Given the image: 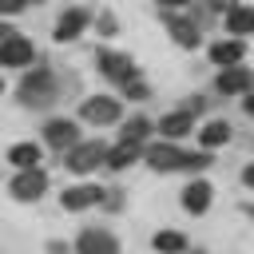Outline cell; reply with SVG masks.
<instances>
[{
	"label": "cell",
	"mask_w": 254,
	"mask_h": 254,
	"mask_svg": "<svg viewBox=\"0 0 254 254\" xmlns=\"http://www.w3.org/2000/svg\"><path fill=\"white\" fill-rule=\"evenodd\" d=\"M60 99V79L48 71V67H32L24 79H20V103L32 107V111H44Z\"/></svg>",
	"instance_id": "cell-1"
},
{
	"label": "cell",
	"mask_w": 254,
	"mask_h": 254,
	"mask_svg": "<svg viewBox=\"0 0 254 254\" xmlns=\"http://www.w3.org/2000/svg\"><path fill=\"white\" fill-rule=\"evenodd\" d=\"M143 159H147L151 171H202V167L210 163L206 155H190V151H179V147H171V143H155V147H147Z\"/></svg>",
	"instance_id": "cell-2"
},
{
	"label": "cell",
	"mask_w": 254,
	"mask_h": 254,
	"mask_svg": "<svg viewBox=\"0 0 254 254\" xmlns=\"http://www.w3.org/2000/svg\"><path fill=\"white\" fill-rule=\"evenodd\" d=\"M103 159H107V147L99 143V139H87V143H75L67 155H64V163H67V171H75V175H87V171H95V167H103Z\"/></svg>",
	"instance_id": "cell-3"
},
{
	"label": "cell",
	"mask_w": 254,
	"mask_h": 254,
	"mask_svg": "<svg viewBox=\"0 0 254 254\" xmlns=\"http://www.w3.org/2000/svg\"><path fill=\"white\" fill-rule=\"evenodd\" d=\"M95 64H99V71H103L111 83H119V87H127V83H135V79H139V67H135V60H131V56L99 52V56H95Z\"/></svg>",
	"instance_id": "cell-4"
},
{
	"label": "cell",
	"mask_w": 254,
	"mask_h": 254,
	"mask_svg": "<svg viewBox=\"0 0 254 254\" xmlns=\"http://www.w3.org/2000/svg\"><path fill=\"white\" fill-rule=\"evenodd\" d=\"M8 190H12V198H16V202H36V198L48 190V175H44L40 167H32V171H20V175L8 183Z\"/></svg>",
	"instance_id": "cell-5"
},
{
	"label": "cell",
	"mask_w": 254,
	"mask_h": 254,
	"mask_svg": "<svg viewBox=\"0 0 254 254\" xmlns=\"http://www.w3.org/2000/svg\"><path fill=\"white\" fill-rule=\"evenodd\" d=\"M75 254H119V238H115L111 230L87 226V230H79V238H75Z\"/></svg>",
	"instance_id": "cell-6"
},
{
	"label": "cell",
	"mask_w": 254,
	"mask_h": 254,
	"mask_svg": "<svg viewBox=\"0 0 254 254\" xmlns=\"http://www.w3.org/2000/svg\"><path fill=\"white\" fill-rule=\"evenodd\" d=\"M79 119H83V123H95V127L115 123V119H119V99L91 95V99H83V103H79Z\"/></svg>",
	"instance_id": "cell-7"
},
{
	"label": "cell",
	"mask_w": 254,
	"mask_h": 254,
	"mask_svg": "<svg viewBox=\"0 0 254 254\" xmlns=\"http://www.w3.org/2000/svg\"><path fill=\"white\" fill-rule=\"evenodd\" d=\"M44 139H48V147H56V151L64 155V151H71V147L79 143V127H75L71 119H48V123H44Z\"/></svg>",
	"instance_id": "cell-8"
},
{
	"label": "cell",
	"mask_w": 254,
	"mask_h": 254,
	"mask_svg": "<svg viewBox=\"0 0 254 254\" xmlns=\"http://www.w3.org/2000/svg\"><path fill=\"white\" fill-rule=\"evenodd\" d=\"M103 198H107L103 187L79 183V187H67V190L60 194V206H64V210H87V206H95V202H103Z\"/></svg>",
	"instance_id": "cell-9"
},
{
	"label": "cell",
	"mask_w": 254,
	"mask_h": 254,
	"mask_svg": "<svg viewBox=\"0 0 254 254\" xmlns=\"http://www.w3.org/2000/svg\"><path fill=\"white\" fill-rule=\"evenodd\" d=\"M36 60V48H32V40H24V36H12V40H4L0 44V64L4 67H28Z\"/></svg>",
	"instance_id": "cell-10"
},
{
	"label": "cell",
	"mask_w": 254,
	"mask_h": 254,
	"mask_svg": "<svg viewBox=\"0 0 254 254\" xmlns=\"http://www.w3.org/2000/svg\"><path fill=\"white\" fill-rule=\"evenodd\" d=\"M222 95H246V91H254V75L238 64V67H222L218 71V83H214Z\"/></svg>",
	"instance_id": "cell-11"
},
{
	"label": "cell",
	"mask_w": 254,
	"mask_h": 254,
	"mask_svg": "<svg viewBox=\"0 0 254 254\" xmlns=\"http://www.w3.org/2000/svg\"><path fill=\"white\" fill-rule=\"evenodd\" d=\"M87 20H91V16H87L83 8H67V12L56 20V32H52V36H56V44H71V40L87 28Z\"/></svg>",
	"instance_id": "cell-12"
},
{
	"label": "cell",
	"mask_w": 254,
	"mask_h": 254,
	"mask_svg": "<svg viewBox=\"0 0 254 254\" xmlns=\"http://www.w3.org/2000/svg\"><path fill=\"white\" fill-rule=\"evenodd\" d=\"M242 56H246V44L242 40H218V44H210V60L218 67H238Z\"/></svg>",
	"instance_id": "cell-13"
},
{
	"label": "cell",
	"mask_w": 254,
	"mask_h": 254,
	"mask_svg": "<svg viewBox=\"0 0 254 254\" xmlns=\"http://www.w3.org/2000/svg\"><path fill=\"white\" fill-rule=\"evenodd\" d=\"M190 127H194V111H190V107H187V111H171V115L159 119V135H167V139L190 135Z\"/></svg>",
	"instance_id": "cell-14"
},
{
	"label": "cell",
	"mask_w": 254,
	"mask_h": 254,
	"mask_svg": "<svg viewBox=\"0 0 254 254\" xmlns=\"http://www.w3.org/2000/svg\"><path fill=\"white\" fill-rule=\"evenodd\" d=\"M183 206H187L190 214H202V210L210 206V183H206V179H190V187L183 190Z\"/></svg>",
	"instance_id": "cell-15"
},
{
	"label": "cell",
	"mask_w": 254,
	"mask_h": 254,
	"mask_svg": "<svg viewBox=\"0 0 254 254\" xmlns=\"http://www.w3.org/2000/svg\"><path fill=\"white\" fill-rule=\"evenodd\" d=\"M167 32H171V40H175L179 48H198V44H202V40H198V28H194L190 20L171 16V20H167Z\"/></svg>",
	"instance_id": "cell-16"
},
{
	"label": "cell",
	"mask_w": 254,
	"mask_h": 254,
	"mask_svg": "<svg viewBox=\"0 0 254 254\" xmlns=\"http://www.w3.org/2000/svg\"><path fill=\"white\" fill-rule=\"evenodd\" d=\"M8 163L20 167V171H32V167H40V147L36 143H12L8 147Z\"/></svg>",
	"instance_id": "cell-17"
},
{
	"label": "cell",
	"mask_w": 254,
	"mask_h": 254,
	"mask_svg": "<svg viewBox=\"0 0 254 254\" xmlns=\"http://www.w3.org/2000/svg\"><path fill=\"white\" fill-rule=\"evenodd\" d=\"M139 159V143H119V147H107V159H103V167H111V171H123V167H131Z\"/></svg>",
	"instance_id": "cell-18"
},
{
	"label": "cell",
	"mask_w": 254,
	"mask_h": 254,
	"mask_svg": "<svg viewBox=\"0 0 254 254\" xmlns=\"http://www.w3.org/2000/svg\"><path fill=\"white\" fill-rule=\"evenodd\" d=\"M226 32H234V40H242L246 32H254V8H230L226 12Z\"/></svg>",
	"instance_id": "cell-19"
},
{
	"label": "cell",
	"mask_w": 254,
	"mask_h": 254,
	"mask_svg": "<svg viewBox=\"0 0 254 254\" xmlns=\"http://www.w3.org/2000/svg\"><path fill=\"white\" fill-rule=\"evenodd\" d=\"M226 139H230V123H226V119H210V123L198 131V143H202V147H222Z\"/></svg>",
	"instance_id": "cell-20"
},
{
	"label": "cell",
	"mask_w": 254,
	"mask_h": 254,
	"mask_svg": "<svg viewBox=\"0 0 254 254\" xmlns=\"http://www.w3.org/2000/svg\"><path fill=\"white\" fill-rule=\"evenodd\" d=\"M151 246H155L159 254H183V250H187V238H183L179 230H159V234L151 238Z\"/></svg>",
	"instance_id": "cell-21"
},
{
	"label": "cell",
	"mask_w": 254,
	"mask_h": 254,
	"mask_svg": "<svg viewBox=\"0 0 254 254\" xmlns=\"http://www.w3.org/2000/svg\"><path fill=\"white\" fill-rule=\"evenodd\" d=\"M147 135H151V119H143V115L127 119V127H123V143H143Z\"/></svg>",
	"instance_id": "cell-22"
},
{
	"label": "cell",
	"mask_w": 254,
	"mask_h": 254,
	"mask_svg": "<svg viewBox=\"0 0 254 254\" xmlns=\"http://www.w3.org/2000/svg\"><path fill=\"white\" fill-rule=\"evenodd\" d=\"M123 95H127V99H147V95H151V87H147L143 79H135V83H127V87H123Z\"/></svg>",
	"instance_id": "cell-23"
},
{
	"label": "cell",
	"mask_w": 254,
	"mask_h": 254,
	"mask_svg": "<svg viewBox=\"0 0 254 254\" xmlns=\"http://www.w3.org/2000/svg\"><path fill=\"white\" fill-rule=\"evenodd\" d=\"M28 0H0V16H12V12H24Z\"/></svg>",
	"instance_id": "cell-24"
},
{
	"label": "cell",
	"mask_w": 254,
	"mask_h": 254,
	"mask_svg": "<svg viewBox=\"0 0 254 254\" xmlns=\"http://www.w3.org/2000/svg\"><path fill=\"white\" fill-rule=\"evenodd\" d=\"M95 24H99V36H115V16H107V12H103Z\"/></svg>",
	"instance_id": "cell-25"
},
{
	"label": "cell",
	"mask_w": 254,
	"mask_h": 254,
	"mask_svg": "<svg viewBox=\"0 0 254 254\" xmlns=\"http://www.w3.org/2000/svg\"><path fill=\"white\" fill-rule=\"evenodd\" d=\"M48 254H71V250H67V242H60V238H52V242H48Z\"/></svg>",
	"instance_id": "cell-26"
},
{
	"label": "cell",
	"mask_w": 254,
	"mask_h": 254,
	"mask_svg": "<svg viewBox=\"0 0 254 254\" xmlns=\"http://www.w3.org/2000/svg\"><path fill=\"white\" fill-rule=\"evenodd\" d=\"M242 111H246V115H254V91H246V95H242Z\"/></svg>",
	"instance_id": "cell-27"
},
{
	"label": "cell",
	"mask_w": 254,
	"mask_h": 254,
	"mask_svg": "<svg viewBox=\"0 0 254 254\" xmlns=\"http://www.w3.org/2000/svg\"><path fill=\"white\" fill-rule=\"evenodd\" d=\"M242 183H246V187H254V163H250V167H242Z\"/></svg>",
	"instance_id": "cell-28"
},
{
	"label": "cell",
	"mask_w": 254,
	"mask_h": 254,
	"mask_svg": "<svg viewBox=\"0 0 254 254\" xmlns=\"http://www.w3.org/2000/svg\"><path fill=\"white\" fill-rule=\"evenodd\" d=\"M12 36H16V28H8V24H0V44H4V40H12Z\"/></svg>",
	"instance_id": "cell-29"
},
{
	"label": "cell",
	"mask_w": 254,
	"mask_h": 254,
	"mask_svg": "<svg viewBox=\"0 0 254 254\" xmlns=\"http://www.w3.org/2000/svg\"><path fill=\"white\" fill-rule=\"evenodd\" d=\"M210 8H226V12H230V8H234V0H210Z\"/></svg>",
	"instance_id": "cell-30"
},
{
	"label": "cell",
	"mask_w": 254,
	"mask_h": 254,
	"mask_svg": "<svg viewBox=\"0 0 254 254\" xmlns=\"http://www.w3.org/2000/svg\"><path fill=\"white\" fill-rule=\"evenodd\" d=\"M155 4H187V0H155Z\"/></svg>",
	"instance_id": "cell-31"
},
{
	"label": "cell",
	"mask_w": 254,
	"mask_h": 254,
	"mask_svg": "<svg viewBox=\"0 0 254 254\" xmlns=\"http://www.w3.org/2000/svg\"><path fill=\"white\" fill-rule=\"evenodd\" d=\"M242 210H246V214H250V218H254V206H250V202H246V206H242Z\"/></svg>",
	"instance_id": "cell-32"
},
{
	"label": "cell",
	"mask_w": 254,
	"mask_h": 254,
	"mask_svg": "<svg viewBox=\"0 0 254 254\" xmlns=\"http://www.w3.org/2000/svg\"><path fill=\"white\" fill-rule=\"evenodd\" d=\"M183 254H187V250H183ZM190 254H202V250H190Z\"/></svg>",
	"instance_id": "cell-33"
},
{
	"label": "cell",
	"mask_w": 254,
	"mask_h": 254,
	"mask_svg": "<svg viewBox=\"0 0 254 254\" xmlns=\"http://www.w3.org/2000/svg\"><path fill=\"white\" fill-rule=\"evenodd\" d=\"M0 91H4V79H0Z\"/></svg>",
	"instance_id": "cell-34"
}]
</instances>
